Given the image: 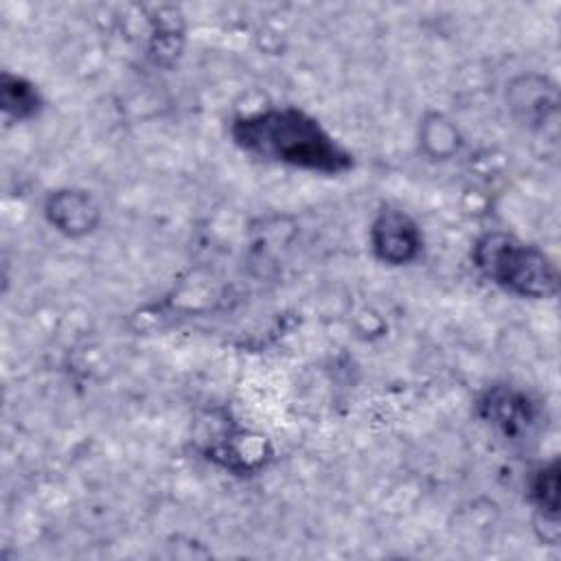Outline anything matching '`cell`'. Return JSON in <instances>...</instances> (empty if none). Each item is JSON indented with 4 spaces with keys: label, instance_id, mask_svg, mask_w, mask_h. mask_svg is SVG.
Segmentation results:
<instances>
[{
    "label": "cell",
    "instance_id": "obj_1",
    "mask_svg": "<svg viewBox=\"0 0 561 561\" xmlns=\"http://www.w3.org/2000/svg\"><path fill=\"white\" fill-rule=\"evenodd\" d=\"M234 142L261 160L337 175L353 167V156L309 114L296 107H267L232 123Z\"/></svg>",
    "mask_w": 561,
    "mask_h": 561
},
{
    "label": "cell",
    "instance_id": "obj_2",
    "mask_svg": "<svg viewBox=\"0 0 561 561\" xmlns=\"http://www.w3.org/2000/svg\"><path fill=\"white\" fill-rule=\"evenodd\" d=\"M476 267L495 285L524 298H552L559 274L554 263L535 245L511 234L489 232L473 245Z\"/></svg>",
    "mask_w": 561,
    "mask_h": 561
},
{
    "label": "cell",
    "instance_id": "obj_3",
    "mask_svg": "<svg viewBox=\"0 0 561 561\" xmlns=\"http://www.w3.org/2000/svg\"><path fill=\"white\" fill-rule=\"evenodd\" d=\"M370 248L388 265H403L421 252V232L401 210L383 208L370 226Z\"/></svg>",
    "mask_w": 561,
    "mask_h": 561
},
{
    "label": "cell",
    "instance_id": "obj_4",
    "mask_svg": "<svg viewBox=\"0 0 561 561\" xmlns=\"http://www.w3.org/2000/svg\"><path fill=\"white\" fill-rule=\"evenodd\" d=\"M482 416L497 427L504 436H519L522 432H528V427L535 421V408L522 392L508 390V388H493L484 394L480 401Z\"/></svg>",
    "mask_w": 561,
    "mask_h": 561
},
{
    "label": "cell",
    "instance_id": "obj_5",
    "mask_svg": "<svg viewBox=\"0 0 561 561\" xmlns=\"http://www.w3.org/2000/svg\"><path fill=\"white\" fill-rule=\"evenodd\" d=\"M46 217L66 234H85L99 221V206L85 191H57L46 202Z\"/></svg>",
    "mask_w": 561,
    "mask_h": 561
},
{
    "label": "cell",
    "instance_id": "obj_6",
    "mask_svg": "<svg viewBox=\"0 0 561 561\" xmlns=\"http://www.w3.org/2000/svg\"><path fill=\"white\" fill-rule=\"evenodd\" d=\"M535 81L537 83H533V77H526L522 79V88L513 85V107L524 114L528 125L546 121V114L557 110L554 88H546L541 79Z\"/></svg>",
    "mask_w": 561,
    "mask_h": 561
},
{
    "label": "cell",
    "instance_id": "obj_7",
    "mask_svg": "<svg viewBox=\"0 0 561 561\" xmlns=\"http://www.w3.org/2000/svg\"><path fill=\"white\" fill-rule=\"evenodd\" d=\"M0 94H2V110L18 121L33 116L39 107V94L35 85L22 77L2 75Z\"/></svg>",
    "mask_w": 561,
    "mask_h": 561
},
{
    "label": "cell",
    "instance_id": "obj_8",
    "mask_svg": "<svg viewBox=\"0 0 561 561\" xmlns=\"http://www.w3.org/2000/svg\"><path fill=\"white\" fill-rule=\"evenodd\" d=\"M530 497L533 502L550 517L557 519L559 513V465L552 460L550 465L541 467L533 482H530Z\"/></svg>",
    "mask_w": 561,
    "mask_h": 561
}]
</instances>
